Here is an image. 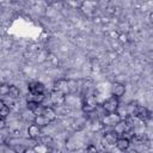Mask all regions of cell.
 I'll return each instance as SVG.
<instances>
[{"mask_svg": "<svg viewBox=\"0 0 153 153\" xmlns=\"http://www.w3.org/2000/svg\"><path fill=\"white\" fill-rule=\"evenodd\" d=\"M7 94H10V96L13 97V98H17V97L19 96V90H18L16 86H10V91H8Z\"/></svg>", "mask_w": 153, "mask_h": 153, "instance_id": "7c38bea8", "label": "cell"}, {"mask_svg": "<svg viewBox=\"0 0 153 153\" xmlns=\"http://www.w3.org/2000/svg\"><path fill=\"white\" fill-rule=\"evenodd\" d=\"M117 134L116 133H108L105 134V141L109 143V145H116V141H117Z\"/></svg>", "mask_w": 153, "mask_h": 153, "instance_id": "9c48e42d", "label": "cell"}, {"mask_svg": "<svg viewBox=\"0 0 153 153\" xmlns=\"http://www.w3.org/2000/svg\"><path fill=\"white\" fill-rule=\"evenodd\" d=\"M55 85H56V86H55V90L61 91V92H63V93L68 90V86H67V81H66V80H59Z\"/></svg>", "mask_w": 153, "mask_h": 153, "instance_id": "30bf717a", "label": "cell"}, {"mask_svg": "<svg viewBox=\"0 0 153 153\" xmlns=\"http://www.w3.org/2000/svg\"><path fill=\"white\" fill-rule=\"evenodd\" d=\"M13 1H20V0H13Z\"/></svg>", "mask_w": 153, "mask_h": 153, "instance_id": "4fadbf2b", "label": "cell"}, {"mask_svg": "<svg viewBox=\"0 0 153 153\" xmlns=\"http://www.w3.org/2000/svg\"><path fill=\"white\" fill-rule=\"evenodd\" d=\"M41 114H43L45 117H48V118L50 120V122H51V121H54V120L56 118V111H55L51 106H45Z\"/></svg>", "mask_w": 153, "mask_h": 153, "instance_id": "52a82bcc", "label": "cell"}, {"mask_svg": "<svg viewBox=\"0 0 153 153\" xmlns=\"http://www.w3.org/2000/svg\"><path fill=\"white\" fill-rule=\"evenodd\" d=\"M117 108H118V98L115 97V96H112L111 98H109L108 100H105L104 104H103V109L106 112H109V114L115 112L117 110Z\"/></svg>", "mask_w": 153, "mask_h": 153, "instance_id": "6da1fadb", "label": "cell"}, {"mask_svg": "<svg viewBox=\"0 0 153 153\" xmlns=\"http://www.w3.org/2000/svg\"><path fill=\"white\" fill-rule=\"evenodd\" d=\"M49 122H50V120H49L48 117H45L43 114L36 115V117H35V123H36L37 126H39L41 128H42V127L48 126V124H49Z\"/></svg>", "mask_w": 153, "mask_h": 153, "instance_id": "8992f818", "label": "cell"}, {"mask_svg": "<svg viewBox=\"0 0 153 153\" xmlns=\"http://www.w3.org/2000/svg\"><path fill=\"white\" fill-rule=\"evenodd\" d=\"M151 17H152V19H153V14H152V16H151Z\"/></svg>", "mask_w": 153, "mask_h": 153, "instance_id": "5bb4252c", "label": "cell"}, {"mask_svg": "<svg viewBox=\"0 0 153 153\" xmlns=\"http://www.w3.org/2000/svg\"><path fill=\"white\" fill-rule=\"evenodd\" d=\"M27 134H29V136H30L31 139H36V137L39 136V134H41V127L37 126L36 123L31 124V126L27 128Z\"/></svg>", "mask_w": 153, "mask_h": 153, "instance_id": "5b68a950", "label": "cell"}, {"mask_svg": "<svg viewBox=\"0 0 153 153\" xmlns=\"http://www.w3.org/2000/svg\"><path fill=\"white\" fill-rule=\"evenodd\" d=\"M50 100H51L53 104L60 105V104L63 103V100H65V94H63V92L55 90V91L51 93V96H50Z\"/></svg>", "mask_w": 153, "mask_h": 153, "instance_id": "7a4b0ae2", "label": "cell"}, {"mask_svg": "<svg viewBox=\"0 0 153 153\" xmlns=\"http://www.w3.org/2000/svg\"><path fill=\"white\" fill-rule=\"evenodd\" d=\"M111 92H112V96L120 98V97H122V96L124 94V92H126V86H124L123 84H121V82H116V84H114Z\"/></svg>", "mask_w": 153, "mask_h": 153, "instance_id": "3957f363", "label": "cell"}, {"mask_svg": "<svg viewBox=\"0 0 153 153\" xmlns=\"http://www.w3.org/2000/svg\"><path fill=\"white\" fill-rule=\"evenodd\" d=\"M0 115H1V118H6V117H7V115H10V106H7L6 104L1 103Z\"/></svg>", "mask_w": 153, "mask_h": 153, "instance_id": "8fae6325", "label": "cell"}, {"mask_svg": "<svg viewBox=\"0 0 153 153\" xmlns=\"http://www.w3.org/2000/svg\"><path fill=\"white\" fill-rule=\"evenodd\" d=\"M129 145H130V143H129V140H128V139H124V137H120V139H117V141H116V146H117V148L121 149V151L128 149Z\"/></svg>", "mask_w": 153, "mask_h": 153, "instance_id": "ba28073f", "label": "cell"}, {"mask_svg": "<svg viewBox=\"0 0 153 153\" xmlns=\"http://www.w3.org/2000/svg\"><path fill=\"white\" fill-rule=\"evenodd\" d=\"M44 86L38 81H32L29 84V91L31 93H43Z\"/></svg>", "mask_w": 153, "mask_h": 153, "instance_id": "277c9868", "label": "cell"}]
</instances>
